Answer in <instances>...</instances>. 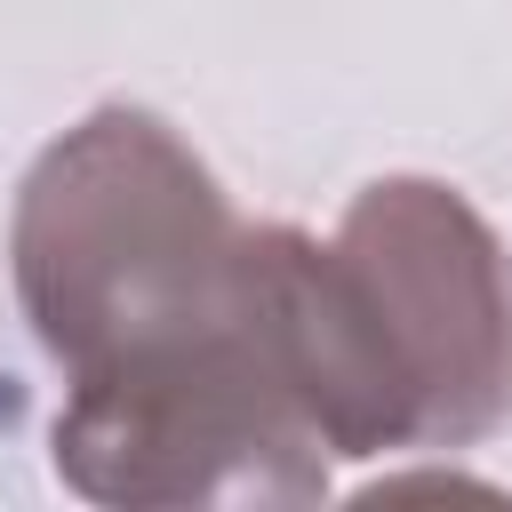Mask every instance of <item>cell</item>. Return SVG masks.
I'll return each instance as SVG.
<instances>
[{"label": "cell", "instance_id": "obj_2", "mask_svg": "<svg viewBox=\"0 0 512 512\" xmlns=\"http://www.w3.org/2000/svg\"><path fill=\"white\" fill-rule=\"evenodd\" d=\"M264 304L328 456L472 448L512 416V256L432 176L368 184L328 240L264 224Z\"/></svg>", "mask_w": 512, "mask_h": 512}, {"label": "cell", "instance_id": "obj_1", "mask_svg": "<svg viewBox=\"0 0 512 512\" xmlns=\"http://www.w3.org/2000/svg\"><path fill=\"white\" fill-rule=\"evenodd\" d=\"M16 296L64 368L56 472L96 504H312L328 448L304 424L264 224H240L184 136L136 104L64 128L8 224Z\"/></svg>", "mask_w": 512, "mask_h": 512}]
</instances>
